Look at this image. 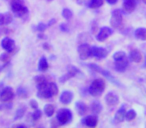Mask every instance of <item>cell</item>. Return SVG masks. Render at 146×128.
<instances>
[{"instance_id": "cell-1", "label": "cell", "mask_w": 146, "mask_h": 128, "mask_svg": "<svg viewBox=\"0 0 146 128\" xmlns=\"http://www.w3.org/2000/svg\"><path fill=\"white\" fill-rule=\"evenodd\" d=\"M58 94V86L54 82L46 81L37 85V96L41 99H49Z\"/></svg>"}, {"instance_id": "cell-2", "label": "cell", "mask_w": 146, "mask_h": 128, "mask_svg": "<svg viewBox=\"0 0 146 128\" xmlns=\"http://www.w3.org/2000/svg\"><path fill=\"white\" fill-rule=\"evenodd\" d=\"M105 85V80L102 79V78L94 79L89 85V87H88V93L91 96H93V97H98L104 92Z\"/></svg>"}, {"instance_id": "cell-3", "label": "cell", "mask_w": 146, "mask_h": 128, "mask_svg": "<svg viewBox=\"0 0 146 128\" xmlns=\"http://www.w3.org/2000/svg\"><path fill=\"white\" fill-rule=\"evenodd\" d=\"M73 119V113L68 108H61L56 112V121L59 125L63 126L69 124Z\"/></svg>"}, {"instance_id": "cell-4", "label": "cell", "mask_w": 146, "mask_h": 128, "mask_svg": "<svg viewBox=\"0 0 146 128\" xmlns=\"http://www.w3.org/2000/svg\"><path fill=\"white\" fill-rule=\"evenodd\" d=\"M86 66H87L89 69L93 70V71H96L98 72V73H100L102 76H104V77L106 78L107 80H109L110 82H112L113 84H115L116 86H119V87H121V83H119V82L116 80V78L114 77L113 75H112L110 72H108L107 70L103 69L102 67H100V66H98L97 64H95V63H87L86 64Z\"/></svg>"}, {"instance_id": "cell-5", "label": "cell", "mask_w": 146, "mask_h": 128, "mask_svg": "<svg viewBox=\"0 0 146 128\" xmlns=\"http://www.w3.org/2000/svg\"><path fill=\"white\" fill-rule=\"evenodd\" d=\"M11 10L17 17H23L28 14V8L23 4L22 0H11Z\"/></svg>"}, {"instance_id": "cell-6", "label": "cell", "mask_w": 146, "mask_h": 128, "mask_svg": "<svg viewBox=\"0 0 146 128\" xmlns=\"http://www.w3.org/2000/svg\"><path fill=\"white\" fill-rule=\"evenodd\" d=\"M110 24L113 28L120 29L123 25V14L120 9H115L112 11L111 18H110Z\"/></svg>"}, {"instance_id": "cell-7", "label": "cell", "mask_w": 146, "mask_h": 128, "mask_svg": "<svg viewBox=\"0 0 146 128\" xmlns=\"http://www.w3.org/2000/svg\"><path fill=\"white\" fill-rule=\"evenodd\" d=\"M79 74H81L80 69H78L76 66H70V67L68 68V70H67L66 73H65L63 76H61V78L59 80H60L61 83H64V82L68 81V80L71 79V78L78 76Z\"/></svg>"}, {"instance_id": "cell-8", "label": "cell", "mask_w": 146, "mask_h": 128, "mask_svg": "<svg viewBox=\"0 0 146 128\" xmlns=\"http://www.w3.org/2000/svg\"><path fill=\"white\" fill-rule=\"evenodd\" d=\"M78 54L81 60H87L91 57V46L87 43H83L78 46Z\"/></svg>"}, {"instance_id": "cell-9", "label": "cell", "mask_w": 146, "mask_h": 128, "mask_svg": "<svg viewBox=\"0 0 146 128\" xmlns=\"http://www.w3.org/2000/svg\"><path fill=\"white\" fill-rule=\"evenodd\" d=\"M107 55L108 51L103 47L96 46V45L91 46V56H93L94 58L98 59V60H102L105 57H107Z\"/></svg>"}, {"instance_id": "cell-10", "label": "cell", "mask_w": 146, "mask_h": 128, "mask_svg": "<svg viewBox=\"0 0 146 128\" xmlns=\"http://www.w3.org/2000/svg\"><path fill=\"white\" fill-rule=\"evenodd\" d=\"M112 34H113V29L108 26H104L100 28V30L98 31L97 35H96V40L99 41V42H103L106 39L109 38Z\"/></svg>"}, {"instance_id": "cell-11", "label": "cell", "mask_w": 146, "mask_h": 128, "mask_svg": "<svg viewBox=\"0 0 146 128\" xmlns=\"http://www.w3.org/2000/svg\"><path fill=\"white\" fill-rule=\"evenodd\" d=\"M140 0H123L122 9L125 13H132L137 7Z\"/></svg>"}, {"instance_id": "cell-12", "label": "cell", "mask_w": 146, "mask_h": 128, "mask_svg": "<svg viewBox=\"0 0 146 128\" xmlns=\"http://www.w3.org/2000/svg\"><path fill=\"white\" fill-rule=\"evenodd\" d=\"M14 98V91L11 87H5L0 93V101L7 103Z\"/></svg>"}, {"instance_id": "cell-13", "label": "cell", "mask_w": 146, "mask_h": 128, "mask_svg": "<svg viewBox=\"0 0 146 128\" xmlns=\"http://www.w3.org/2000/svg\"><path fill=\"white\" fill-rule=\"evenodd\" d=\"M81 123L83 125L87 126L90 128H94L98 125V117L96 114H91V115H87L82 119Z\"/></svg>"}, {"instance_id": "cell-14", "label": "cell", "mask_w": 146, "mask_h": 128, "mask_svg": "<svg viewBox=\"0 0 146 128\" xmlns=\"http://www.w3.org/2000/svg\"><path fill=\"white\" fill-rule=\"evenodd\" d=\"M114 68L117 72H124L126 69H127L128 65H129V59L128 57L124 59H121V60H117L114 61Z\"/></svg>"}, {"instance_id": "cell-15", "label": "cell", "mask_w": 146, "mask_h": 128, "mask_svg": "<svg viewBox=\"0 0 146 128\" xmlns=\"http://www.w3.org/2000/svg\"><path fill=\"white\" fill-rule=\"evenodd\" d=\"M73 100V93L69 90H64L59 96V101L63 105H68Z\"/></svg>"}, {"instance_id": "cell-16", "label": "cell", "mask_w": 146, "mask_h": 128, "mask_svg": "<svg viewBox=\"0 0 146 128\" xmlns=\"http://www.w3.org/2000/svg\"><path fill=\"white\" fill-rule=\"evenodd\" d=\"M105 102L108 106H116L119 103V97L116 93L110 91L105 95Z\"/></svg>"}, {"instance_id": "cell-17", "label": "cell", "mask_w": 146, "mask_h": 128, "mask_svg": "<svg viewBox=\"0 0 146 128\" xmlns=\"http://www.w3.org/2000/svg\"><path fill=\"white\" fill-rule=\"evenodd\" d=\"M1 46L4 50L7 52H12L15 48V42L13 39L9 38V37H5L2 41H1Z\"/></svg>"}, {"instance_id": "cell-18", "label": "cell", "mask_w": 146, "mask_h": 128, "mask_svg": "<svg viewBox=\"0 0 146 128\" xmlns=\"http://www.w3.org/2000/svg\"><path fill=\"white\" fill-rule=\"evenodd\" d=\"M125 113H126V105L123 104V105L120 106L119 109L116 111L115 115H114V121L116 123H121L123 122V120L125 119Z\"/></svg>"}, {"instance_id": "cell-19", "label": "cell", "mask_w": 146, "mask_h": 128, "mask_svg": "<svg viewBox=\"0 0 146 128\" xmlns=\"http://www.w3.org/2000/svg\"><path fill=\"white\" fill-rule=\"evenodd\" d=\"M128 59L129 61L134 63H140L142 60V54L138 49H132L130 50L129 55H128Z\"/></svg>"}, {"instance_id": "cell-20", "label": "cell", "mask_w": 146, "mask_h": 128, "mask_svg": "<svg viewBox=\"0 0 146 128\" xmlns=\"http://www.w3.org/2000/svg\"><path fill=\"white\" fill-rule=\"evenodd\" d=\"M75 109H76L77 113L79 114L80 116H84V115H86V114H87L88 109H89V108L87 107V105H86L84 102L77 101L75 103Z\"/></svg>"}, {"instance_id": "cell-21", "label": "cell", "mask_w": 146, "mask_h": 128, "mask_svg": "<svg viewBox=\"0 0 146 128\" xmlns=\"http://www.w3.org/2000/svg\"><path fill=\"white\" fill-rule=\"evenodd\" d=\"M49 68V63L47 61L46 57L42 56L40 59H39V62H38V71L40 72H46Z\"/></svg>"}, {"instance_id": "cell-22", "label": "cell", "mask_w": 146, "mask_h": 128, "mask_svg": "<svg viewBox=\"0 0 146 128\" xmlns=\"http://www.w3.org/2000/svg\"><path fill=\"white\" fill-rule=\"evenodd\" d=\"M134 37L138 40L145 41L146 40V28L144 27H139L134 31Z\"/></svg>"}, {"instance_id": "cell-23", "label": "cell", "mask_w": 146, "mask_h": 128, "mask_svg": "<svg viewBox=\"0 0 146 128\" xmlns=\"http://www.w3.org/2000/svg\"><path fill=\"white\" fill-rule=\"evenodd\" d=\"M89 109H90V111H91L92 113L97 115V114L101 113L103 107H102L101 103H100L99 101H93V102H91V104H90Z\"/></svg>"}, {"instance_id": "cell-24", "label": "cell", "mask_w": 146, "mask_h": 128, "mask_svg": "<svg viewBox=\"0 0 146 128\" xmlns=\"http://www.w3.org/2000/svg\"><path fill=\"white\" fill-rule=\"evenodd\" d=\"M104 3V0H89L88 2V7L90 9H97L101 7Z\"/></svg>"}, {"instance_id": "cell-25", "label": "cell", "mask_w": 146, "mask_h": 128, "mask_svg": "<svg viewBox=\"0 0 146 128\" xmlns=\"http://www.w3.org/2000/svg\"><path fill=\"white\" fill-rule=\"evenodd\" d=\"M44 113L47 117H51V116L54 115L55 113V107L52 104H46L44 106Z\"/></svg>"}, {"instance_id": "cell-26", "label": "cell", "mask_w": 146, "mask_h": 128, "mask_svg": "<svg viewBox=\"0 0 146 128\" xmlns=\"http://www.w3.org/2000/svg\"><path fill=\"white\" fill-rule=\"evenodd\" d=\"M137 116L136 114V111L134 109H129V110H126V113H125V119L127 121H132L134 120Z\"/></svg>"}, {"instance_id": "cell-27", "label": "cell", "mask_w": 146, "mask_h": 128, "mask_svg": "<svg viewBox=\"0 0 146 128\" xmlns=\"http://www.w3.org/2000/svg\"><path fill=\"white\" fill-rule=\"evenodd\" d=\"M62 17L66 20H70L73 17V12L71 11V9L69 8H64L62 10Z\"/></svg>"}, {"instance_id": "cell-28", "label": "cell", "mask_w": 146, "mask_h": 128, "mask_svg": "<svg viewBox=\"0 0 146 128\" xmlns=\"http://www.w3.org/2000/svg\"><path fill=\"white\" fill-rule=\"evenodd\" d=\"M25 112H26V108L25 107H20L16 110L15 112V116H14V120H17V119H20L24 116Z\"/></svg>"}, {"instance_id": "cell-29", "label": "cell", "mask_w": 146, "mask_h": 128, "mask_svg": "<svg viewBox=\"0 0 146 128\" xmlns=\"http://www.w3.org/2000/svg\"><path fill=\"white\" fill-rule=\"evenodd\" d=\"M127 57V55H126V53L124 52V51H117V52H115L113 54V59L114 61H117V60H121V59H124Z\"/></svg>"}, {"instance_id": "cell-30", "label": "cell", "mask_w": 146, "mask_h": 128, "mask_svg": "<svg viewBox=\"0 0 146 128\" xmlns=\"http://www.w3.org/2000/svg\"><path fill=\"white\" fill-rule=\"evenodd\" d=\"M17 95L20 98H26L28 96V92L24 87H18L17 88Z\"/></svg>"}, {"instance_id": "cell-31", "label": "cell", "mask_w": 146, "mask_h": 128, "mask_svg": "<svg viewBox=\"0 0 146 128\" xmlns=\"http://www.w3.org/2000/svg\"><path fill=\"white\" fill-rule=\"evenodd\" d=\"M41 116H42V111L37 108V109H34V112L32 113L31 117H32V119L34 120V121H38V120L41 118Z\"/></svg>"}, {"instance_id": "cell-32", "label": "cell", "mask_w": 146, "mask_h": 128, "mask_svg": "<svg viewBox=\"0 0 146 128\" xmlns=\"http://www.w3.org/2000/svg\"><path fill=\"white\" fill-rule=\"evenodd\" d=\"M34 80H35V83H36V85H39V84H42V83H44V82H46V81H47L46 77H45V76H43V75H38V76H36V77L34 78Z\"/></svg>"}, {"instance_id": "cell-33", "label": "cell", "mask_w": 146, "mask_h": 128, "mask_svg": "<svg viewBox=\"0 0 146 128\" xmlns=\"http://www.w3.org/2000/svg\"><path fill=\"white\" fill-rule=\"evenodd\" d=\"M47 27H48V25L45 24V23H39V24L37 25V27H36V30L39 31V32H43V31L46 30Z\"/></svg>"}, {"instance_id": "cell-34", "label": "cell", "mask_w": 146, "mask_h": 128, "mask_svg": "<svg viewBox=\"0 0 146 128\" xmlns=\"http://www.w3.org/2000/svg\"><path fill=\"white\" fill-rule=\"evenodd\" d=\"M0 60L4 63H7V61L9 60V55L7 54V53H4V54H2L0 56Z\"/></svg>"}, {"instance_id": "cell-35", "label": "cell", "mask_w": 146, "mask_h": 128, "mask_svg": "<svg viewBox=\"0 0 146 128\" xmlns=\"http://www.w3.org/2000/svg\"><path fill=\"white\" fill-rule=\"evenodd\" d=\"M59 29H60L62 32H68V27H67L66 24H64V23H62V24H60V26H59Z\"/></svg>"}, {"instance_id": "cell-36", "label": "cell", "mask_w": 146, "mask_h": 128, "mask_svg": "<svg viewBox=\"0 0 146 128\" xmlns=\"http://www.w3.org/2000/svg\"><path fill=\"white\" fill-rule=\"evenodd\" d=\"M2 25H6V23H5V14L0 13V26H2Z\"/></svg>"}, {"instance_id": "cell-37", "label": "cell", "mask_w": 146, "mask_h": 128, "mask_svg": "<svg viewBox=\"0 0 146 128\" xmlns=\"http://www.w3.org/2000/svg\"><path fill=\"white\" fill-rule=\"evenodd\" d=\"M30 106H31V108H33V109H37V108H38V103H37L35 100H31Z\"/></svg>"}, {"instance_id": "cell-38", "label": "cell", "mask_w": 146, "mask_h": 128, "mask_svg": "<svg viewBox=\"0 0 146 128\" xmlns=\"http://www.w3.org/2000/svg\"><path fill=\"white\" fill-rule=\"evenodd\" d=\"M105 1L110 5H114V4H116V3L118 2V0H105Z\"/></svg>"}, {"instance_id": "cell-39", "label": "cell", "mask_w": 146, "mask_h": 128, "mask_svg": "<svg viewBox=\"0 0 146 128\" xmlns=\"http://www.w3.org/2000/svg\"><path fill=\"white\" fill-rule=\"evenodd\" d=\"M43 47H44L45 50H49V49H50V46H49V44H47V43H44V44H43Z\"/></svg>"}, {"instance_id": "cell-40", "label": "cell", "mask_w": 146, "mask_h": 128, "mask_svg": "<svg viewBox=\"0 0 146 128\" xmlns=\"http://www.w3.org/2000/svg\"><path fill=\"white\" fill-rule=\"evenodd\" d=\"M55 22H56V20H55V19H52V20L49 21L47 25H48V26H51V25H53V23H55Z\"/></svg>"}, {"instance_id": "cell-41", "label": "cell", "mask_w": 146, "mask_h": 128, "mask_svg": "<svg viewBox=\"0 0 146 128\" xmlns=\"http://www.w3.org/2000/svg\"><path fill=\"white\" fill-rule=\"evenodd\" d=\"M143 66L146 68V56H145V61H144V65H143Z\"/></svg>"}, {"instance_id": "cell-42", "label": "cell", "mask_w": 146, "mask_h": 128, "mask_svg": "<svg viewBox=\"0 0 146 128\" xmlns=\"http://www.w3.org/2000/svg\"><path fill=\"white\" fill-rule=\"evenodd\" d=\"M142 1H143V2H144V3H145V4H146V0H142Z\"/></svg>"}, {"instance_id": "cell-43", "label": "cell", "mask_w": 146, "mask_h": 128, "mask_svg": "<svg viewBox=\"0 0 146 128\" xmlns=\"http://www.w3.org/2000/svg\"><path fill=\"white\" fill-rule=\"evenodd\" d=\"M47 1H49V2H51V1H53V0H47Z\"/></svg>"}, {"instance_id": "cell-44", "label": "cell", "mask_w": 146, "mask_h": 128, "mask_svg": "<svg viewBox=\"0 0 146 128\" xmlns=\"http://www.w3.org/2000/svg\"><path fill=\"white\" fill-rule=\"evenodd\" d=\"M0 109H1V106H0Z\"/></svg>"}]
</instances>
